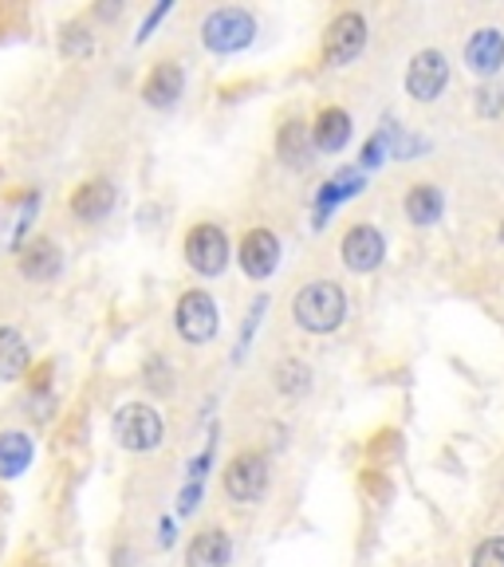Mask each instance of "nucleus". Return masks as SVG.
Segmentation results:
<instances>
[{
  "mask_svg": "<svg viewBox=\"0 0 504 567\" xmlns=\"http://www.w3.org/2000/svg\"><path fill=\"white\" fill-rule=\"evenodd\" d=\"M292 316L311 336H331L347 319V292L336 280H311L304 284L292 300Z\"/></svg>",
  "mask_w": 504,
  "mask_h": 567,
  "instance_id": "1",
  "label": "nucleus"
},
{
  "mask_svg": "<svg viewBox=\"0 0 504 567\" xmlns=\"http://www.w3.org/2000/svg\"><path fill=\"white\" fill-rule=\"evenodd\" d=\"M111 434L126 453H154L166 442V422L151 402H126L111 417Z\"/></svg>",
  "mask_w": 504,
  "mask_h": 567,
  "instance_id": "2",
  "label": "nucleus"
},
{
  "mask_svg": "<svg viewBox=\"0 0 504 567\" xmlns=\"http://www.w3.org/2000/svg\"><path fill=\"white\" fill-rule=\"evenodd\" d=\"M257 40V17L237 4H225V9H213L202 20V44L213 55H237L245 48H253Z\"/></svg>",
  "mask_w": 504,
  "mask_h": 567,
  "instance_id": "3",
  "label": "nucleus"
},
{
  "mask_svg": "<svg viewBox=\"0 0 504 567\" xmlns=\"http://www.w3.org/2000/svg\"><path fill=\"white\" fill-rule=\"evenodd\" d=\"M268 457L260 450H240L237 457L225 465V496L237 501V505H257L260 496L268 493Z\"/></svg>",
  "mask_w": 504,
  "mask_h": 567,
  "instance_id": "4",
  "label": "nucleus"
},
{
  "mask_svg": "<svg viewBox=\"0 0 504 567\" xmlns=\"http://www.w3.org/2000/svg\"><path fill=\"white\" fill-rule=\"evenodd\" d=\"M174 328L189 347L209 343V339L217 336V328H222L217 300H213L209 292H202V288H194V292H182V300H177V308H174Z\"/></svg>",
  "mask_w": 504,
  "mask_h": 567,
  "instance_id": "5",
  "label": "nucleus"
},
{
  "mask_svg": "<svg viewBox=\"0 0 504 567\" xmlns=\"http://www.w3.org/2000/svg\"><path fill=\"white\" fill-rule=\"evenodd\" d=\"M229 237H225L222 225L202 221L186 233V265L197 276H222L229 268Z\"/></svg>",
  "mask_w": 504,
  "mask_h": 567,
  "instance_id": "6",
  "label": "nucleus"
},
{
  "mask_svg": "<svg viewBox=\"0 0 504 567\" xmlns=\"http://www.w3.org/2000/svg\"><path fill=\"white\" fill-rule=\"evenodd\" d=\"M363 48H367L363 12H354V9L339 12L328 24V32H323V63H328V68H347V63H354L363 55Z\"/></svg>",
  "mask_w": 504,
  "mask_h": 567,
  "instance_id": "7",
  "label": "nucleus"
},
{
  "mask_svg": "<svg viewBox=\"0 0 504 567\" xmlns=\"http://www.w3.org/2000/svg\"><path fill=\"white\" fill-rule=\"evenodd\" d=\"M445 83H450V60H445L442 52L425 48V52H418L414 60H410V68H407V95L410 99H418V103H434V99L445 91Z\"/></svg>",
  "mask_w": 504,
  "mask_h": 567,
  "instance_id": "8",
  "label": "nucleus"
},
{
  "mask_svg": "<svg viewBox=\"0 0 504 567\" xmlns=\"http://www.w3.org/2000/svg\"><path fill=\"white\" fill-rule=\"evenodd\" d=\"M339 257L351 272H374L387 257V240L374 225H351L339 240Z\"/></svg>",
  "mask_w": 504,
  "mask_h": 567,
  "instance_id": "9",
  "label": "nucleus"
},
{
  "mask_svg": "<svg viewBox=\"0 0 504 567\" xmlns=\"http://www.w3.org/2000/svg\"><path fill=\"white\" fill-rule=\"evenodd\" d=\"M237 257L248 280H268V276L276 272V265H280V240L268 229H248L245 237H240Z\"/></svg>",
  "mask_w": 504,
  "mask_h": 567,
  "instance_id": "10",
  "label": "nucleus"
},
{
  "mask_svg": "<svg viewBox=\"0 0 504 567\" xmlns=\"http://www.w3.org/2000/svg\"><path fill=\"white\" fill-rule=\"evenodd\" d=\"M17 265H20V276L32 284H48L63 272V252L52 237H32L17 248Z\"/></svg>",
  "mask_w": 504,
  "mask_h": 567,
  "instance_id": "11",
  "label": "nucleus"
},
{
  "mask_svg": "<svg viewBox=\"0 0 504 567\" xmlns=\"http://www.w3.org/2000/svg\"><path fill=\"white\" fill-rule=\"evenodd\" d=\"M182 91H186V71L174 60L154 63L146 83H142V99H146V106H154V111H169V106L182 99Z\"/></svg>",
  "mask_w": 504,
  "mask_h": 567,
  "instance_id": "12",
  "label": "nucleus"
},
{
  "mask_svg": "<svg viewBox=\"0 0 504 567\" xmlns=\"http://www.w3.org/2000/svg\"><path fill=\"white\" fill-rule=\"evenodd\" d=\"M111 209H115V186H111L106 177H91V182H83V186L71 194V213L88 225L111 217Z\"/></svg>",
  "mask_w": 504,
  "mask_h": 567,
  "instance_id": "13",
  "label": "nucleus"
},
{
  "mask_svg": "<svg viewBox=\"0 0 504 567\" xmlns=\"http://www.w3.org/2000/svg\"><path fill=\"white\" fill-rule=\"evenodd\" d=\"M233 536L225 528H202L186 548V567H229Z\"/></svg>",
  "mask_w": 504,
  "mask_h": 567,
  "instance_id": "14",
  "label": "nucleus"
},
{
  "mask_svg": "<svg viewBox=\"0 0 504 567\" xmlns=\"http://www.w3.org/2000/svg\"><path fill=\"white\" fill-rule=\"evenodd\" d=\"M351 142V115L343 106H328L319 111L316 123H311V146L323 154H339Z\"/></svg>",
  "mask_w": 504,
  "mask_h": 567,
  "instance_id": "15",
  "label": "nucleus"
},
{
  "mask_svg": "<svg viewBox=\"0 0 504 567\" xmlns=\"http://www.w3.org/2000/svg\"><path fill=\"white\" fill-rule=\"evenodd\" d=\"M465 63L477 75H496L504 63V35L496 28H477L470 35V44H465Z\"/></svg>",
  "mask_w": 504,
  "mask_h": 567,
  "instance_id": "16",
  "label": "nucleus"
},
{
  "mask_svg": "<svg viewBox=\"0 0 504 567\" xmlns=\"http://www.w3.org/2000/svg\"><path fill=\"white\" fill-rule=\"evenodd\" d=\"M359 189H363V174H354V169H343V174H336L328 186L316 194V221H311V225H316V229H323L331 213H336L343 202H351Z\"/></svg>",
  "mask_w": 504,
  "mask_h": 567,
  "instance_id": "17",
  "label": "nucleus"
},
{
  "mask_svg": "<svg viewBox=\"0 0 504 567\" xmlns=\"http://www.w3.org/2000/svg\"><path fill=\"white\" fill-rule=\"evenodd\" d=\"M213 442H217V430L209 434V442L202 445V453H197L194 461H189V477L186 485H182V493H177V516H189L197 513V505H202V493H205V477H209V465H213Z\"/></svg>",
  "mask_w": 504,
  "mask_h": 567,
  "instance_id": "18",
  "label": "nucleus"
},
{
  "mask_svg": "<svg viewBox=\"0 0 504 567\" xmlns=\"http://www.w3.org/2000/svg\"><path fill=\"white\" fill-rule=\"evenodd\" d=\"M32 457H35L32 434H24V430H4L0 434V481H17L32 465Z\"/></svg>",
  "mask_w": 504,
  "mask_h": 567,
  "instance_id": "19",
  "label": "nucleus"
},
{
  "mask_svg": "<svg viewBox=\"0 0 504 567\" xmlns=\"http://www.w3.org/2000/svg\"><path fill=\"white\" fill-rule=\"evenodd\" d=\"M28 363H32V351H28L24 336H20L17 328H4V323H0V382L24 379Z\"/></svg>",
  "mask_w": 504,
  "mask_h": 567,
  "instance_id": "20",
  "label": "nucleus"
},
{
  "mask_svg": "<svg viewBox=\"0 0 504 567\" xmlns=\"http://www.w3.org/2000/svg\"><path fill=\"white\" fill-rule=\"evenodd\" d=\"M276 154H280V162H288V166L304 169L311 158V126L300 123V118H292V123H284L280 134H276Z\"/></svg>",
  "mask_w": 504,
  "mask_h": 567,
  "instance_id": "21",
  "label": "nucleus"
},
{
  "mask_svg": "<svg viewBox=\"0 0 504 567\" xmlns=\"http://www.w3.org/2000/svg\"><path fill=\"white\" fill-rule=\"evenodd\" d=\"M442 213H445V197H442V189L430 186V182H422V186H414L407 194V217L414 225L442 221Z\"/></svg>",
  "mask_w": 504,
  "mask_h": 567,
  "instance_id": "22",
  "label": "nucleus"
},
{
  "mask_svg": "<svg viewBox=\"0 0 504 567\" xmlns=\"http://www.w3.org/2000/svg\"><path fill=\"white\" fill-rule=\"evenodd\" d=\"M276 390H280V394H292V399L308 394L311 390V367L300 363V359H284V363H276Z\"/></svg>",
  "mask_w": 504,
  "mask_h": 567,
  "instance_id": "23",
  "label": "nucleus"
},
{
  "mask_svg": "<svg viewBox=\"0 0 504 567\" xmlns=\"http://www.w3.org/2000/svg\"><path fill=\"white\" fill-rule=\"evenodd\" d=\"M60 48H63V55H71V60H83V55L95 48V35L83 32L80 20H71V24L60 28Z\"/></svg>",
  "mask_w": 504,
  "mask_h": 567,
  "instance_id": "24",
  "label": "nucleus"
},
{
  "mask_svg": "<svg viewBox=\"0 0 504 567\" xmlns=\"http://www.w3.org/2000/svg\"><path fill=\"white\" fill-rule=\"evenodd\" d=\"M265 311H268V296H257V303L248 308V319L240 323V336H237V347H233V359H245V351H248V343H253V336H257V328H260V319H265Z\"/></svg>",
  "mask_w": 504,
  "mask_h": 567,
  "instance_id": "25",
  "label": "nucleus"
},
{
  "mask_svg": "<svg viewBox=\"0 0 504 567\" xmlns=\"http://www.w3.org/2000/svg\"><path fill=\"white\" fill-rule=\"evenodd\" d=\"M473 567H504V536H493V540L477 544Z\"/></svg>",
  "mask_w": 504,
  "mask_h": 567,
  "instance_id": "26",
  "label": "nucleus"
},
{
  "mask_svg": "<svg viewBox=\"0 0 504 567\" xmlns=\"http://www.w3.org/2000/svg\"><path fill=\"white\" fill-rule=\"evenodd\" d=\"M169 9H174V4H169V0H162L158 9L146 12V20H142V24H138V35H134V40H138V44H146V40H151V35H154V28H158L162 20L169 17Z\"/></svg>",
  "mask_w": 504,
  "mask_h": 567,
  "instance_id": "27",
  "label": "nucleus"
},
{
  "mask_svg": "<svg viewBox=\"0 0 504 567\" xmlns=\"http://www.w3.org/2000/svg\"><path fill=\"white\" fill-rule=\"evenodd\" d=\"M387 151H390V131L374 134V138L363 146V166H367V169H371V166H379V162L387 158Z\"/></svg>",
  "mask_w": 504,
  "mask_h": 567,
  "instance_id": "28",
  "label": "nucleus"
},
{
  "mask_svg": "<svg viewBox=\"0 0 504 567\" xmlns=\"http://www.w3.org/2000/svg\"><path fill=\"white\" fill-rule=\"evenodd\" d=\"M504 106V91L501 87H481L477 91V111L481 115H501Z\"/></svg>",
  "mask_w": 504,
  "mask_h": 567,
  "instance_id": "29",
  "label": "nucleus"
},
{
  "mask_svg": "<svg viewBox=\"0 0 504 567\" xmlns=\"http://www.w3.org/2000/svg\"><path fill=\"white\" fill-rule=\"evenodd\" d=\"M174 544V520H162V548Z\"/></svg>",
  "mask_w": 504,
  "mask_h": 567,
  "instance_id": "30",
  "label": "nucleus"
},
{
  "mask_svg": "<svg viewBox=\"0 0 504 567\" xmlns=\"http://www.w3.org/2000/svg\"><path fill=\"white\" fill-rule=\"evenodd\" d=\"M501 240H504V225H501Z\"/></svg>",
  "mask_w": 504,
  "mask_h": 567,
  "instance_id": "31",
  "label": "nucleus"
}]
</instances>
